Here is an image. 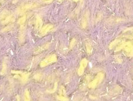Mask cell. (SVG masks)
<instances>
[{
	"label": "cell",
	"mask_w": 133,
	"mask_h": 101,
	"mask_svg": "<svg viewBox=\"0 0 133 101\" xmlns=\"http://www.w3.org/2000/svg\"><path fill=\"white\" fill-rule=\"evenodd\" d=\"M12 73L14 75V77L17 79H19L23 82H25L28 80L29 75V74L24 73V72L21 71H12Z\"/></svg>",
	"instance_id": "obj_1"
},
{
	"label": "cell",
	"mask_w": 133,
	"mask_h": 101,
	"mask_svg": "<svg viewBox=\"0 0 133 101\" xmlns=\"http://www.w3.org/2000/svg\"><path fill=\"white\" fill-rule=\"evenodd\" d=\"M56 60V57L55 55L49 56L47 57V58H45L44 60L41 61L40 63V66L42 67H45L46 65L51 64V63L54 62V61H55Z\"/></svg>",
	"instance_id": "obj_2"
},
{
	"label": "cell",
	"mask_w": 133,
	"mask_h": 101,
	"mask_svg": "<svg viewBox=\"0 0 133 101\" xmlns=\"http://www.w3.org/2000/svg\"><path fill=\"white\" fill-rule=\"evenodd\" d=\"M37 5H37V4L36 3H31V4H26V5H24L20 8H19V12L20 13L25 12L26 10H28L29 9H33L35 8H36Z\"/></svg>",
	"instance_id": "obj_3"
},
{
	"label": "cell",
	"mask_w": 133,
	"mask_h": 101,
	"mask_svg": "<svg viewBox=\"0 0 133 101\" xmlns=\"http://www.w3.org/2000/svg\"><path fill=\"white\" fill-rule=\"evenodd\" d=\"M52 28V25H49V24H48V25H46L45 27H44L43 28H42L41 31H40V33L42 35H44L46 34L48 31L51 29Z\"/></svg>",
	"instance_id": "obj_4"
},
{
	"label": "cell",
	"mask_w": 133,
	"mask_h": 101,
	"mask_svg": "<svg viewBox=\"0 0 133 101\" xmlns=\"http://www.w3.org/2000/svg\"><path fill=\"white\" fill-rule=\"evenodd\" d=\"M10 13L9 12L6 10H4L1 13H0V21H3L4 20L6 17H7L8 16H9Z\"/></svg>",
	"instance_id": "obj_5"
},
{
	"label": "cell",
	"mask_w": 133,
	"mask_h": 101,
	"mask_svg": "<svg viewBox=\"0 0 133 101\" xmlns=\"http://www.w3.org/2000/svg\"><path fill=\"white\" fill-rule=\"evenodd\" d=\"M14 20V17L12 14H10L9 16H8L6 18L3 20V21H1V23L3 24H5L9 23H10V22L13 21Z\"/></svg>",
	"instance_id": "obj_6"
},
{
	"label": "cell",
	"mask_w": 133,
	"mask_h": 101,
	"mask_svg": "<svg viewBox=\"0 0 133 101\" xmlns=\"http://www.w3.org/2000/svg\"><path fill=\"white\" fill-rule=\"evenodd\" d=\"M47 47H48L47 45H45L41 46V47H40L37 48V49L35 50V54H39V53H40V52H41L42 51H43V50H44L45 49H46V48H47Z\"/></svg>",
	"instance_id": "obj_7"
},
{
	"label": "cell",
	"mask_w": 133,
	"mask_h": 101,
	"mask_svg": "<svg viewBox=\"0 0 133 101\" xmlns=\"http://www.w3.org/2000/svg\"><path fill=\"white\" fill-rule=\"evenodd\" d=\"M42 25V21L40 17H37L36 21V27L37 29H39L41 27Z\"/></svg>",
	"instance_id": "obj_8"
},
{
	"label": "cell",
	"mask_w": 133,
	"mask_h": 101,
	"mask_svg": "<svg viewBox=\"0 0 133 101\" xmlns=\"http://www.w3.org/2000/svg\"><path fill=\"white\" fill-rule=\"evenodd\" d=\"M86 62L85 60H83L81 62V64L80 65V67L79 70V72L80 74H81L82 72H83V70H84V68L86 67Z\"/></svg>",
	"instance_id": "obj_9"
},
{
	"label": "cell",
	"mask_w": 133,
	"mask_h": 101,
	"mask_svg": "<svg viewBox=\"0 0 133 101\" xmlns=\"http://www.w3.org/2000/svg\"><path fill=\"white\" fill-rule=\"evenodd\" d=\"M24 100H30V97L29 95V93L28 90H26L25 91V93H24Z\"/></svg>",
	"instance_id": "obj_10"
},
{
	"label": "cell",
	"mask_w": 133,
	"mask_h": 101,
	"mask_svg": "<svg viewBox=\"0 0 133 101\" xmlns=\"http://www.w3.org/2000/svg\"><path fill=\"white\" fill-rule=\"evenodd\" d=\"M26 17L25 15H24L23 17H22L21 19H20V20H19V24H21V25H23V24L25 23V22L26 21Z\"/></svg>",
	"instance_id": "obj_11"
},
{
	"label": "cell",
	"mask_w": 133,
	"mask_h": 101,
	"mask_svg": "<svg viewBox=\"0 0 133 101\" xmlns=\"http://www.w3.org/2000/svg\"><path fill=\"white\" fill-rule=\"evenodd\" d=\"M6 68H7V65H6V61H5L4 62V64H3V70H2V72H1L2 74H4L5 73L6 70Z\"/></svg>",
	"instance_id": "obj_12"
},
{
	"label": "cell",
	"mask_w": 133,
	"mask_h": 101,
	"mask_svg": "<svg viewBox=\"0 0 133 101\" xmlns=\"http://www.w3.org/2000/svg\"><path fill=\"white\" fill-rule=\"evenodd\" d=\"M41 2H43L44 3H46V4H49L53 1V0H40Z\"/></svg>",
	"instance_id": "obj_13"
},
{
	"label": "cell",
	"mask_w": 133,
	"mask_h": 101,
	"mask_svg": "<svg viewBox=\"0 0 133 101\" xmlns=\"http://www.w3.org/2000/svg\"><path fill=\"white\" fill-rule=\"evenodd\" d=\"M35 79H40V78H41V76H40V75H35Z\"/></svg>",
	"instance_id": "obj_14"
},
{
	"label": "cell",
	"mask_w": 133,
	"mask_h": 101,
	"mask_svg": "<svg viewBox=\"0 0 133 101\" xmlns=\"http://www.w3.org/2000/svg\"><path fill=\"white\" fill-rule=\"evenodd\" d=\"M75 1H79V0H74Z\"/></svg>",
	"instance_id": "obj_15"
},
{
	"label": "cell",
	"mask_w": 133,
	"mask_h": 101,
	"mask_svg": "<svg viewBox=\"0 0 133 101\" xmlns=\"http://www.w3.org/2000/svg\"><path fill=\"white\" fill-rule=\"evenodd\" d=\"M0 1H1V0H0Z\"/></svg>",
	"instance_id": "obj_16"
}]
</instances>
